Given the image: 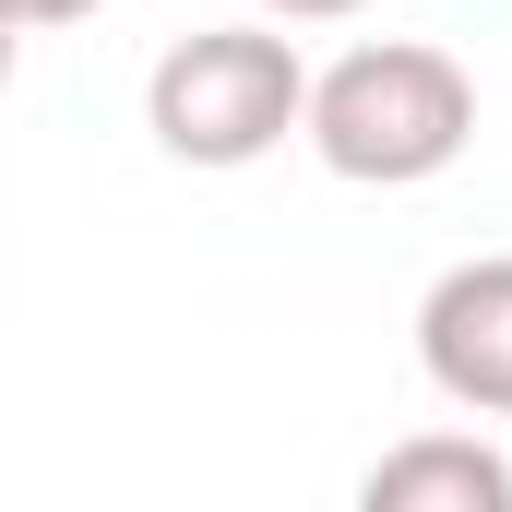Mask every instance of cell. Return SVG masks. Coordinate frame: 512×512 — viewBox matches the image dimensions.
<instances>
[{"instance_id": "6da1fadb", "label": "cell", "mask_w": 512, "mask_h": 512, "mask_svg": "<svg viewBox=\"0 0 512 512\" xmlns=\"http://www.w3.org/2000/svg\"><path fill=\"white\" fill-rule=\"evenodd\" d=\"M477 143V84L429 36H370L310 84V155L358 191H417Z\"/></svg>"}, {"instance_id": "5b68a950", "label": "cell", "mask_w": 512, "mask_h": 512, "mask_svg": "<svg viewBox=\"0 0 512 512\" xmlns=\"http://www.w3.org/2000/svg\"><path fill=\"white\" fill-rule=\"evenodd\" d=\"M24 36H60V24H84V12H108V0H0Z\"/></svg>"}, {"instance_id": "7a4b0ae2", "label": "cell", "mask_w": 512, "mask_h": 512, "mask_svg": "<svg viewBox=\"0 0 512 512\" xmlns=\"http://www.w3.org/2000/svg\"><path fill=\"white\" fill-rule=\"evenodd\" d=\"M310 60L274 24H191L155 72H143V131L179 167H262L286 131L310 143Z\"/></svg>"}, {"instance_id": "277c9868", "label": "cell", "mask_w": 512, "mask_h": 512, "mask_svg": "<svg viewBox=\"0 0 512 512\" xmlns=\"http://www.w3.org/2000/svg\"><path fill=\"white\" fill-rule=\"evenodd\" d=\"M358 512H512V453L477 429H417L358 477Z\"/></svg>"}, {"instance_id": "3957f363", "label": "cell", "mask_w": 512, "mask_h": 512, "mask_svg": "<svg viewBox=\"0 0 512 512\" xmlns=\"http://www.w3.org/2000/svg\"><path fill=\"white\" fill-rule=\"evenodd\" d=\"M417 370L465 417H512V251L453 262L417 298Z\"/></svg>"}, {"instance_id": "8992f818", "label": "cell", "mask_w": 512, "mask_h": 512, "mask_svg": "<svg viewBox=\"0 0 512 512\" xmlns=\"http://www.w3.org/2000/svg\"><path fill=\"white\" fill-rule=\"evenodd\" d=\"M262 24H346V12H370V0H251Z\"/></svg>"}]
</instances>
